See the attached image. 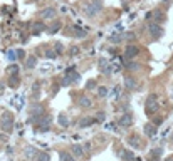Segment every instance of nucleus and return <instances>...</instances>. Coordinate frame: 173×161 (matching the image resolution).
<instances>
[{"label": "nucleus", "instance_id": "473e14b6", "mask_svg": "<svg viewBox=\"0 0 173 161\" xmlns=\"http://www.w3.org/2000/svg\"><path fill=\"white\" fill-rule=\"evenodd\" d=\"M96 119H99V121H103V119H104V114H103V112H99V114H98V116H96Z\"/></svg>", "mask_w": 173, "mask_h": 161}, {"label": "nucleus", "instance_id": "f257e3e1", "mask_svg": "<svg viewBox=\"0 0 173 161\" xmlns=\"http://www.w3.org/2000/svg\"><path fill=\"white\" fill-rule=\"evenodd\" d=\"M101 9H103V0H91V2L84 7V14L88 15V17H93V15H96Z\"/></svg>", "mask_w": 173, "mask_h": 161}, {"label": "nucleus", "instance_id": "393cba45", "mask_svg": "<svg viewBox=\"0 0 173 161\" xmlns=\"http://www.w3.org/2000/svg\"><path fill=\"white\" fill-rule=\"evenodd\" d=\"M37 161H49V154H47V153H39Z\"/></svg>", "mask_w": 173, "mask_h": 161}, {"label": "nucleus", "instance_id": "aec40b11", "mask_svg": "<svg viewBox=\"0 0 173 161\" xmlns=\"http://www.w3.org/2000/svg\"><path fill=\"white\" fill-rule=\"evenodd\" d=\"M128 143H130L133 148H138V146H140V139L136 138V136H131V138L128 139Z\"/></svg>", "mask_w": 173, "mask_h": 161}, {"label": "nucleus", "instance_id": "2eb2a0df", "mask_svg": "<svg viewBox=\"0 0 173 161\" xmlns=\"http://www.w3.org/2000/svg\"><path fill=\"white\" fill-rule=\"evenodd\" d=\"M99 65H101V71H103L104 74H109V72H111V69H109L108 62H106L104 59H99Z\"/></svg>", "mask_w": 173, "mask_h": 161}, {"label": "nucleus", "instance_id": "f704fd0d", "mask_svg": "<svg viewBox=\"0 0 173 161\" xmlns=\"http://www.w3.org/2000/svg\"><path fill=\"white\" fill-rule=\"evenodd\" d=\"M172 96H173V94H172Z\"/></svg>", "mask_w": 173, "mask_h": 161}, {"label": "nucleus", "instance_id": "5701e85b", "mask_svg": "<svg viewBox=\"0 0 173 161\" xmlns=\"http://www.w3.org/2000/svg\"><path fill=\"white\" fill-rule=\"evenodd\" d=\"M79 104H81L82 107H89V106H91V99H89V97H81Z\"/></svg>", "mask_w": 173, "mask_h": 161}, {"label": "nucleus", "instance_id": "f8f14e48", "mask_svg": "<svg viewBox=\"0 0 173 161\" xmlns=\"http://www.w3.org/2000/svg\"><path fill=\"white\" fill-rule=\"evenodd\" d=\"M124 87L126 89H136L138 87V82H136L135 79H126V81H124Z\"/></svg>", "mask_w": 173, "mask_h": 161}, {"label": "nucleus", "instance_id": "4468645a", "mask_svg": "<svg viewBox=\"0 0 173 161\" xmlns=\"http://www.w3.org/2000/svg\"><path fill=\"white\" fill-rule=\"evenodd\" d=\"M57 121H59V124H61L62 128H67V126H69V119H67V116L66 114H59Z\"/></svg>", "mask_w": 173, "mask_h": 161}, {"label": "nucleus", "instance_id": "412c9836", "mask_svg": "<svg viewBox=\"0 0 173 161\" xmlns=\"http://www.w3.org/2000/svg\"><path fill=\"white\" fill-rule=\"evenodd\" d=\"M19 84H20L19 76H12V77H10V87H17Z\"/></svg>", "mask_w": 173, "mask_h": 161}, {"label": "nucleus", "instance_id": "f3484780", "mask_svg": "<svg viewBox=\"0 0 173 161\" xmlns=\"http://www.w3.org/2000/svg\"><path fill=\"white\" fill-rule=\"evenodd\" d=\"M25 154H27V156H30V158H35L39 153L35 151V148H34V146H29L27 149H25Z\"/></svg>", "mask_w": 173, "mask_h": 161}, {"label": "nucleus", "instance_id": "7ed1b4c3", "mask_svg": "<svg viewBox=\"0 0 173 161\" xmlns=\"http://www.w3.org/2000/svg\"><path fill=\"white\" fill-rule=\"evenodd\" d=\"M156 111H158V96L156 94H151L146 99V112L148 114H155Z\"/></svg>", "mask_w": 173, "mask_h": 161}, {"label": "nucleus", "instance_id": "dca6fc26", "mask_svg": "<svg viewBox=\"0 0 173 161\" xmlns=\"http://www.w3.org/2000/svg\"><path fill=\"white\" fill-rule=\"evenodd\" d=\"M94 123V119H91V118H84V119H81L79 126L81 128H88V126H91Z\"/></svg>", "mask_w": 173, "mask_h": 161}, {"label": "nucleus", "instance_id": "72a5a7b5", "mask_svg": "<svg viewBox=\"0 0 173 161\" xmlns=\"http://www.w3.org/2000/svg\"><path fill=\"white\" fill-rule=\"evenodd\" d=\"M165 161H173V156H172V158H166Z\"/></svg>", "mask_w": 173, "mask_h": 161}, {"label": "nucleus", "instance_id": "b1692460", "mask_svg": "<svg viewBox=\"0 0 173 161\" xmlns=\"http://www.w3.org/2000/svg\"><path fill=\"white\" fill-rule=\"evenodd\" d=\"M34 27H35V29H34V30H32V34H39V32H42V30H44V27H46V25L39 22V24H35Z\"/></svg>", "mask_w": 173, "mask_h": 161}, {"label": "nucleus", "instance_id": "0eeeda50", "mask_svg": "<svg viewBox=\"0 0 173 161\" xmlns=\"http://www.w3.org/2000/svg\"><path fill=\"white\" fill-rule=\"evenodd\" d=\"M37 123H39V129H40V131H49V129H51V118H46V119H44V116H42Z\"/></svg>", "mask_w": 173, "mask_h": 161}, {"label": "nucleus", "instance_id": "ddd939ff", "mask_svg": "<svg viewBox=\"0 0 173 161\" xmlns=\"http://www.w3.org/2000/svg\"><path fill=\"white\" fill-rule=\"evenodd\" d=\"M121 158L124 161H133L135 160V154H133L131 151H128V149H124V151H121Z\"/></svg>", "mask_w": 173, "mask_h": 161}, {"label": "nucleus", "instance_id": "4be33fe9", "mask_svg": "<svg viewBox=\"0 0 173 161\" xmlns=\"http://www.w3.org/2000/svg\"><path fill=\"white\" fill-rule=\"evenodd\" d=\"M61 161H76L74 160V156H71L69 153H61Z\"/></svg>", "mask_w": 173, "mask_h": 161}, {"label": "nucleus", "instance_id": "2f4dec72", "mask_svg": "<svg viewBox=\"0 0 173 161\" xmlns=\"http://www.w3.org/2000/svg\"><path fill=\"white\" fill-rule=\"evenodd\" d=\"M94 86H96V82H93V81H91V82H88V86H86V87H88V89H93Z\"/></svg>", "mask_w": 173, "mask_h": 161}, {"label": "nucleus", "instance_id": "9b49d317", "mask_svg": "<svg viewBox=\"0 0 173 161\" xmlns=\"http://www.w3.org/2000/svg\"><path fill=\"white\" fill-rule=\"evenodd\" d=\"M72 149V153H74L76 156H82L84 154V146H79V144H74V146L71 148Z\"/></svg>", "mask_w": 173, "mask_h": 161}, {"label": "nucleus", "instance_id": "a878e982", "mask_svg": "<svg viewBox=\"0 0 173 161\" xmlns=\"http://www.w3.org/2000/svg\"><path fill=\"white\" fill-rule=\"evenodd\" d=\"M59 29H61V22L54 24V25H52V27L49 29V32H51V34H54V32H57V30H59Z\"/></svg>", "mask_w": 173, "mask_h": 161}, {"label": "nucleus", "instance_id": "a211bd4d", "mask_svg": "<svg viewBox=\"0 0 173 161\" xmlns=\"http://www.w3.org/2000/svg\"><path fill=\"white\" fill-rule=\"evenodd\" d=\"M35 64H37V57H29L27 59V67L29 69H34V67H35Z\"/></svg>", "mask_w": 173, "mask_h": 161}, {"label": "nucleus", "instance_id": "423d86ee", "mask_svg": "<svg viewBox=\"0 0 173 161\" xmlns=\"http://www.w3.org/2000/svg\"><path fill=\"white\" fill-rule=\"evenodd\" d=\"M131 124H133V116H131L130 112L123 114L121 119H119V126H123V128H130Z\"/></svg>", "mask_w": 173, "mask_h": 161}, {"label": "nucleus", "instance_id": "c85d7f7f", "mask_svg": "<svg viewBox=\"0 0 173 161\" xmlns=\"http://www.w3.org/2000/svg\"><path fill=\"white\" fill-rule=\"evenodd\" d=\"M98 92H99V96H101V97H104V96H106V92H108V89H106V87H99Z\"/></svg>", "mask_w": 173, "mask_h": 161}, {"label": "nucleus", "instance_id": "39448f33", "mask_svg": "<svg viewBox=\"0 0 173 161\" xmlns=\"http://www.w3.org/2000/svg\"><path fill=\"white\" fill-rule=\"evenodd\" d=\"M138 54H140V49L136 46H128L126 51H124V59H133V57H136Z\"/></svg>", "mask_w": 173, "mask_h": 161}, {"label": "nucleus", "instance_id": "7c9ffc66", "mask_svg": "<svg viewBox=\"0 0 173 161\" xmlns=\"http://www.w3.org/2000/svg\"><path fill=\"white\" fill-rule=\"evenodd\" d=\"M9 59H10V60H14V59H15V52H14V51H10V52H9Z\"/></svg>", "mask_w": 173, "mask_h": 161}, {"label": "nucleus", "instance_id": "9d476101", "mask_svg": "<svg viewBox=\"0 0 173 161\" xmlns=\"http://www.w3.org/2000/svg\"><path fill=\"white\" fill-rule=\"evenodd\" d=\"M40 15H42L44 18H52L54 15H56V9H46L40 12Z\"/></svg>", "mask_w": 173, "mask_h": 161}, {"label": "nucleus", "instance_id": "6ab92c4d", "mask_svg": "<svg viewBox=\"0 0 173 161\" xmlns=\"http://www.w3.org/2000/svg\"><path fill=\"white\" fill-rule=\"evenodd\" d=\"M153 18L156 20V22H165V15L161 14V12H158V10L153 12Z\"/></svg>", "mask_w": 173, "mask_h": 161}, {"label": "nucleus", "instance_id": "cd10ccee", "mask_svg": "<svg viewBox=\"0 0 173 161\" xmlns=\"http://www.w3.org/2000/svg\"><path fill=\"white\" fill-rule=\"evenodd\" d=\"M76 35H77V37H84L86 35V30H81V29L76 27Z\"/></svg>", "mask_w": 173, "mask_h": 161}, {"label": "nucleus", "instance_id": "c756f323", "mask_svg": "<svg viewBox=\"0 0 173 161\" xmlns=\"http://www.w3.org/2000/svg\"><path fill=\"white\" fill-rule=\"evenodd\" d=\"M126 69H130V71H135V69H138V65L135 64V62H130V64H128V67Z\"/></svg>", "mask_w": 173, "mask_h": 161}, {"label": "nucleus", "instance_id": "f03ea898", "mask_svg": "<svg viewBox=\"0 0 173 161\" xmlns=\"http://www.w3.org/2000/svg\"><path fill=\"white\" fill-rule=\"evenodd\" d=\"M14 128V116L10 114L9 111H5L4 114H2V129H4L5 133H10Z\"/></svg>", "mask_w": 173, "mask_h": 161}, {"label": "nucleus", "instance_id": "20e7f679", "mask_svg": "<svg viewBox=\"0 0 173 161\" xmlns=\"http://www.w3.org/2000/svg\"><path fill=\"white\" fill-rule=\"evenodd\" d=\"M150 34L153 39H160L163 35V27H160V24H151L150 25Z\"/></svg>", "mask_w": 173, "mask_h": 161}, {"label": "nucleus", "instance_id": "1a4fd4ad", "mask_svg": "<svg viewBox=\"0 0 173 161\" xmlns=\"http://www.w3.org/2000/svg\"><path fill=\"white\" fill-rule=\"evenodd\" d=\"M161 156V148H155L150 151V160L151 161H158V158Z\"/></svg>", "mask_w": 173, "mask_h": 161}, {"label": "nucleus", "instance_id": "bb28decb", "mask_svg": "<svg viewBox=\"0 0 173 161\" xmlns=\"http://www.w3.org/2000/svg\"><path fill=\"white\" fill-rule=\"evenodd\" d=\"M9 72L12 74V76H19V67H17V65H10Z\"/></svg>", "mask_w": 173, "mask_h": 161}, {"label": "nucleus", "instance_id": "6e6552de", "mask_svg": "<svg viewBox=\"0 0 173 161\" xmlns=\"http://www.w3.org/2000/svg\"><path fill=\"white\" fill-rule=\"evenodd\" d=\"M158 126H155V124H145V133L146 136H150V138H153V136H156V133H158Z\"/></svg>", "mask_w": 173, "mask_h": 161}]
</instances>
